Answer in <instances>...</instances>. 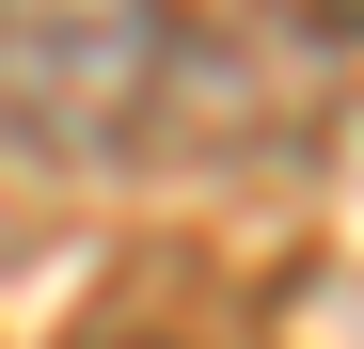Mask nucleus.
<instances>
[{"label": "nucleus", "instance_id": "1", "mask_svg": "<svg viewBox=\"0 0 364 349\" xmlns=\"http://www.w3.org/2000/svg\"><path fill=\"white\" fill-rule=\"evenodd\" d=\"M174 80V0H0V143L111 159Z\"/></svg>", "mask_w": 364, "mask_h": 349}, {"label": "nucleus", "instance_id": "2", "mask_svg": "<svg viewBox=\"0 0 364 349\" xmlns=\"http://www.w3.org/2000/svg\"><path fill=\"white\" fill-rule=\"evenodd\" d=\"M80 349H159V333H80Z\"/></svg>", "mask_w": 364, "mask_h": 349}, {"label": "nucleus", "instance_id": "3", "mask_svg": "<svg viewBox=\"0 0 364 349\" xmlns=\"http://www.w3.org/2000/svg\"><path fill=\"white\" fill-rule=\"evenodd\" d=\"M317 16H333V32H348V16H364V0H317Z\"/></svg>", "mask_w": 364, "mask_h": 349}]
</instances>
